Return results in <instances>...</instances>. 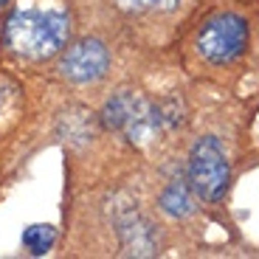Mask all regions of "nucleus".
Wrapping results in <instances>:
<instances>
[{
  "label": "nucleus",
  "mask_w": 259,
  "mask_h": 259,
  "mask_svg": "<svg viewBox=\"0 0 259 259\" xmlns=\"http://www.w3.org/2000/svg\"><path fill=\"white\" fill-rule=\"evenodd\" d=\"M71 20L57 6H20L6 20V46L23 59H48L65 46Z\"/></svg>",
  "instance_id": "nucleus-1"
},
{
  "label": "nucleus",
  "mask_w": 259,
  "mask_h": 259,
  "mask_svg": "<svg viewBox=\"0 0 259 259\" xmlns=\"http://www.w3.org/2000/svg\"><path fill=\"white\" fill-rule=\"evenodd\" d=\"M99 118H102V124L107 130L124 133L138 147L149 144L152 138H158L163 133L161 124H158V116H155V102H149L138 91L113 93Z\"/></svg>",
  "instance_id": "nucleus-2"
},
{
  "label": "nucleus",
  "mask_w": 259,
  "mask_h": 259,
  "mask_svg": "<svg viewBox=\"0 0 259 259\" xmlns=\"http://www.w3.org/2000/svg\"><path fill=\"white\" fill-rule=\"evenodd\" d=\"M189 186L192 192L206 203H217L226 194L228 183H231V166H228L226 149H223L220 138L206 136L192 147L189 155Z\"/></svg>",
  "instance_id": "nucleus-3"
},
{
  "label": "nucleus",
  "mask_w": 259,
  "mask_h": 259,
  "mask_svg": "<svg viewBox=\"0 0 259 259\" xmlns=\"http://www.w3.org/2000/svg\"><path fill=\"white\" fill-rule=\"evenodd\" d=\"M248 46V23L240 14H217L197 34V54L208 65H228Z\"/></svg>",
  "instance_id": "nucleus-4"
},
{
  "label": "nucleus",
  "mask_w": 259,
  "mask_h": 259,
  "mask_svg": "<svg viewBox=\"0 0 259 259\" xmlns=\"http://www.w3.org/2000/svg\"><path fill=\"white\" fill-rule=\"evenodd\" d=\"M107 65H110L107 48L99 39H82L59 59V73L76 84H88L102 79L107 73Z\"/></svg>",
  "instance_id": "nucleus-5"
},
{
  "label": "nucleus",
  "mask_w": 259,
  "mask_h": 259,
  "mask_svg": "<svg viewBox=\"0 0 259 259\" xmlns=\"http://www.w3.org/2000/svg\"><path fill=\"white\" fill-rule=\"evenodd\" d=\"M118 237L121 248L130 256H155L158 253V234L147 220H138L133 211L118 217Z\"/></svg>",
  "instance_id": "nucleus-6"
},
{
  "label": "nucleus",
  "mask_w": 259,
  "mask_h": 259,
  "mask_svg": "<svg viewBox=\"0 0 259 259\" xmlns=\"http://www.w3.org/2000/svg\"><path fill=\"white\" fill-rule=\"evenodd\" d=\"M59 136L71 147H84L91 144L96 136V121H93V113H88L84 107H71L65 110L59 118Z\"/></svg>",
  "instance_id": "nucleus-7"
},
{
  "label": "nucleus",
  "mask_w": 259,
  "mask_h": 259,
  "mask_svg": "<svg viewBox=\"0 0 259 259\" xmlns=\"http://www.w3.org/2000/svg\"><path fill=\"white\" fill-rule=\"evenodd\" d=\"M158 206H161L163 214L175 217V220L189 217V214L194 211L192 186H189V183H183V181H172V183H169V186L161 192V197H158Z\"/></svg>",
  "instance_id": "nucleus-8"
},
{
  "label": "nucleus",
  "mask_w": 259,
  "mask_h": 259,
  "mask_svg": "<svg viewBox=\"0 0 259 259\" xmlns=\"http://www.w3.org/2000/svg\"><path fill=\"white\" fill-rule=\"evenodd\" d=\"M54 240H57V231H54L51 226H46V223L28 226L26 231H23V245H26L28 253H34V256H42V253L51 251Z\"/></svg>",
  "instance_id": "nucleus-9"
},
{
  "label": "nucleus",
  "mask_w": 259,
  "mask_h": 259,
  "mask_svg": "<svg viewBox=\"0 0 259 259\" xmlns=\"http://www.w3.org/2000/svg\"><path fill=\"white\" fill-rule=\"evenodd\" d=\"M181 0H118L124 12H175Z\"/></svg>",
  "instance_id": "nucleus-10"
},
{
  "label": "nucleus",
  "mask_w": 259,
  "mask_h": 259,
  "mask_svg": "<svg viewBox=\"0 0 259 259\" xmlns=\"http://www.w3.org/2000/svg\"><path fill=\"white\" fill-rule=\"evenodd\" d=\"M6 3H12V0H0V6H6Z\"/></svg>",
  "instance_id": "nucleus-11"
}]
</instances>
